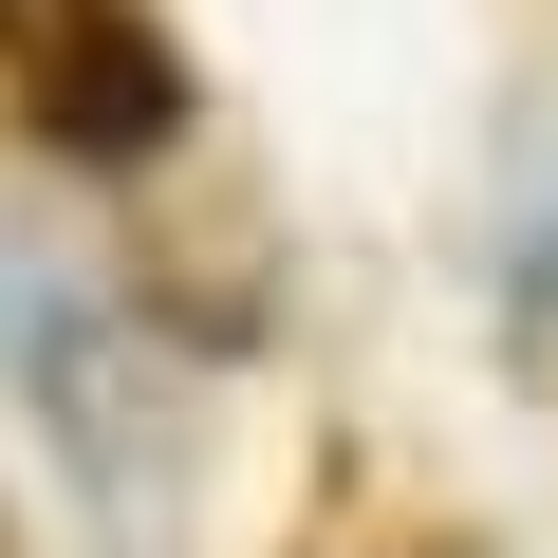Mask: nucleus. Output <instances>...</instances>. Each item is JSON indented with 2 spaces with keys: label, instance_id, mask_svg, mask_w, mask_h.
<instances>
[{
  "label": "nucleus",
  "instance_id": "nucleus-1",
  "mask_svg": "<svg viewBox=\"0 0 558 558\" xmlns=\"http://www.w3.org/2000/svg\"><path fill=\"white\" fill-rule=\"evenodd\" d=\"M0 57L38 112H75V149H131V112H168V57H131L112 0H0Z\"/></svg>",
  "mask_w": 558,
  "mask_h": 558
}]
</instances>
